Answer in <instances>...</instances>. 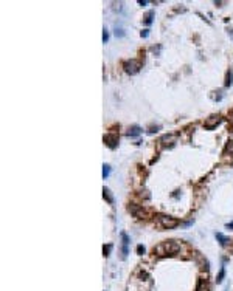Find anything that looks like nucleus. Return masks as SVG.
I'll use <instances>...</instances> for the list:
<instances>
[{"instance_id": "412c9836", "label": "nucleus", "mask_w": 233, "mask_h": 291, "mask_svg": "<svg viewBox=\"0 0 233 291\" xmlns=\"http://www.w3.org/2000/svg\"><path fill=\"white\" fill-rule=\"evenodd\" d=\"M137 252H138V254H145V246L138 245V246H137Z\"/></svg>"}, {"instance_id": "423d86ee", "label": "nucleus", "mask_w": 233, "mask_h": 291, "mask_svg": "<svg viewBox=\"0 0 233 291\" xmlns=\"http://www.w3.org/2000/svg\"><path fill=\"white\" fill-rule=\"evenodd\" d=\"M121 240H123V249H121V259H126V255H127V245H129V237H127V234H124V232H121Z\"/></svg>"}, {"instance_id": "f3484780", "label": "nucleus", "mask_w": 233, "mask_h": 291, "mask_svg": "<svg viewBox=\"0 0 233 291\" xmlns=\"http://www.w3.org/2000/svg\"><path fill=\"white\" fill-rule=\"evenodd\" d=\"M196 291H205V288H204V280H199V283H197V288H196Z\"/></svg>"}, {"instance_id": "a211bd4d", "label": "nucleus", "mask_w": 233, "mask_h": 291, "mask_svg": "<svg viewBox=\"0 0 233 291\" xmlns=\"http://www.w3.org/2000/svg\"><path fill=\"white\" fill-rule=\"evenodd\" d=\"M107 40H109V33H107V31H106V29H104V33H103V42H104V43H106V42H107Z\"/></svg>"}, {"instance_id": "9b49d317", "label": "nucleus", "mask_w": 233, "mask_h": 291, "mask_svg": "<svg viewBox=\"0 0 233 291\" xmlns=\"http://www.w3.org/2000/svg\"><path fill=\"white\" fill-rule=\"evenodd\" d=\"M231 82H233V73H231V70H228L227 71V78H225V87H230Z\"/></svg>"}, {"instance_id": "9d476101", "label": "nucleus", "mask_w": 233, "mask_h": 291, "mask_svg": "<svg viewBox=\"0 0 233 291\" xmlns=\"http://www.w3.org/2000/svg\"><path fill=\"white\" fill-rule=\"evenodd\" d=\"M103 195H104V198H106L110 204H113V197H112V194H110V191L107 189V187H104V189H103Z\"/></svg>"}, {"instance_id": "6e6552de", "label": "nucleus", "mask_w": 233, "mask_h": 291, "mask_svg": "<svg viewBox=\"0 0 233 291\" xmlns=\"http://www.w3.org/2000/svg\"><path fill=\"white\" fill-rule=\"evenodd\" d=\"M216 238H218V240H219V243L222 245V246H225L230 240H228V238L224 235V234H221V232H218V234H216Z\"/></svg>"}, {"instance_id": "4be33fe9", "label": "nucleus", "mask_w": 233, "mask_h": 291, "mask_svg": "<svg viewBox=\"0 0 233 291\" xmlns=\"http://www.w3.org/2000/svg\"><path fill=\"white\" fill-rule=\"evenodd\" d=\"M149 36V29H145V31H142V37H148Z\"/></svg>"}, {"instance_id": "b1692460", "label": "nucleus", "mask_w": 233, "mask_h": 291, "mask_svg": "<svg viewBox=\"0 0 233 291\" xmlns=\"http://www.w3.org/2000/svg\"><path fill=\"white\" fill-rule=\"evenodd\" d=\"M228 34H230V37H231V39H233V28H231V29H230V31H228Z\"/></svg>"}, {"instance_id": "2eb2a0df", "label": "nucleus", "mask_w": 233, "mask_h": 291, "mask_svg": "<svg viewBox=\"0 0 233 291\" xmlns=\"http://www.w3.org/2000/svg\"><path fill=\"white\" fill-rule=\"evenodd\" d=\"M115 36H116V37H123V36H124V31H123V28H118V26H115Z\"/></svg>"}, {"instance_id": "1a4fd4ad", "label": "nucleus", "mask_w": 233, "mask_h": 291, "mask_svg": "<svg viewBox=\"0 0 233 291\" xmlns=\"http://www.w3.org/2000/svg\"><path fill=\"white\" fill-rule=\"evenodd\" d=\"M129 209H131V212H134L137 217H143L145 215V211L142 208H138V206H131Z\"/></svg>"}, {"instance_id": "20e7f679", "label": "nucleus", "mask_w": 233, "mask_h": 291, "mask_svg": "<svg viewBox=\"0 0 233 291\" xmlns=\"http://www.w3.org/2000/svg\"><path fill=\"white\" fill-rule=\"evenodd\" d=\"M219 121H221V116H219V115H211L210 118H207V119H205L204 127H205V129H208V130H213L216 126L219 124Z\"/></svg>"}, {"instance_id": "f8f14e48", "label": "nucleus", "mask_w": 233, "mask_h": 291, "mask_svg": "<svg viewBox=\"0 0 233 291\" xmlns=\"http://www.w3.org/2000/svg\"><path fill=\"white\" fill-rule=\"evenodd\" d=\"M224 277H225V266L221 268V271H219V274H218V279H216V282L221 283V282L224 280Z\"/></svg>"}, {"instance_id": "39448f33", "label": "nucleus", "mask_w": 233, "mask_h": 291, "mask_svg": "<svg viewBox=\"0 0 233 291\" xmlns=\"http://www.w3.org/2000/svg\"><path fill=\"white\" fill-rule=\"evenodd\" d=\"M104 143L107 144V147L115 149L116 146H118V135H116V133H107V135H104Z\"/></svg>"}, {"instance_id": "aec40b11", "label": "nucleus", "mask_w": 233, "mask_h": 291, "mask_svg": "<svg viewBox=\"0 0 233 291\" xmlns=\"http://www.w3.org/2000/svg\"><path fill=\"white\" fill-rule=\"evenodd\" d=\"M110 249H112V245L104 246V249H103V251H104V255H109V251H110Z\"/></svg>"}, {"instance_id": "f257e3e1", "label": "nucleus", "mask_w": 233, "mask_h": 291, "mask_svg": "<svg viewBox=\"0 0 233 291\" xmlns=\"http://www.w3.org/2000/svg\"><path fill=\"white\" fill-rule=\"evenodd\" d=\"M177 251H180V245H179L177 242H174V240L163 242V243H160V245H157V246L154 248V254H157V255L174 254V252H177Z\"/></svg>"}, {"instance_id": "5701e85b", "label": "nucleus", "mask_w": 233, "mask_h": 291, "mask_svg": "<svg viewBox=\"0 0 233 291\" xmlns=\"http://www.w3.org/2000/svg\"><path fill=\"white\" fill-rule=\"evenodd\" d=\"M227 228H228V229H233V221H230V223H227Z\"/></svg>"}, {"instance_id": "7ed1b4c3", "label": "nucleus", "mask_w": 233, "mask_h": 291, "mask_svg": "<svg viewBox=\"0 0 233 291\" xmlns=\"http://www.w3.org/2000/svg\"><path fill=\"white\" fill-rule=\"evenodd\" d=\"M123 67H124V71H126L127 74H135V73L140 71L142 64H140L138 61H135V59H131V61H126V62L123 64Z\"/></svg>"}, {"instance_id": "dca6fc26", "label": "nucleus", "mask_w": 233, "mask_h": 291, "mask_svg": "<svg viewBox=\"0 0 233 291\" xmlns=\"http://www.w3.org/2000/svg\"><path fill=\"white\" fill-rule=\"evenodd\" d=\"M225 150H227V152H230L231 155H233V141H228V143H227V146H225Z\"/></svg>"}, {"instance_id": "f03ea898", "label": "nucleus", "mask_w": 233, "mask_h": 291, "mask_svg": "<svg viewBox=\"0 0 233 291\" xmlns=\"http://www.w3.org/2000/svg\"><path fill=\"white\" fill-rule=\"evenodd\" d=\"M157 225L163 229H173L179 225V221L176 218H171V217H166V215H159L157 217Z\"/></svg>"}, {"instance_id": "6ab92c4d", "label": "nucleus", "mask_w": 233, "mask_h": 291, "mask_svg": "<svg viewBox=\"0 0 233 291\" xmlns=\"http://www.w3.org/2000/svg\"><path fill=\"white\" fill-rule=\"evenodd\" d=\"M157 130H160V126H156V127L152 126V127H149L148 132H149V133H154V132H157Z\"/></svg>"}, {"instance_id": "0eeeda50", "label": "nucleus", "mask_w": 233, "mask_h": 291, "mask_svg": "<svg viewBox=\"0 0 233 291\" xmlns=\"http://www.w3.org/2000/svg\"><path fill=\"white\" fill-rule=\"evenodd\" d=\"M142 133V129L138 127V126H132V127H129V130H127V136H138Z\"/></svg>"}, {"instance_id": "ddd939ff", "label": "nucleus", "mask_w": 233, "mask_h": 291, "mask_svg": "<svg viewBox=\"0 0 233 291\" xmlns=\"http://www.w3.org/2000/svg\"><path fill=\"white\" fill-rule=\"evenodd\" d=\"M109 175H110V166H109V164H104V166H103V177L107 178Z\"/></svg>"}, {"instance_id": "4468645a", "label": "nucleus", "mask_w": 233, "mask_h": 291, "mask_svg": "<svg viewBox=\"0 0 233 291\" xmlns=\"http://www.w3.org/2000/svg\"><path fill=\"white\" fill-rule=\"evenodd\" d=\"M152 16H154V11H149V12L146 14V19H145V23H146V25H149V23L152 22Z\"/></svg>"}]
</instances>
